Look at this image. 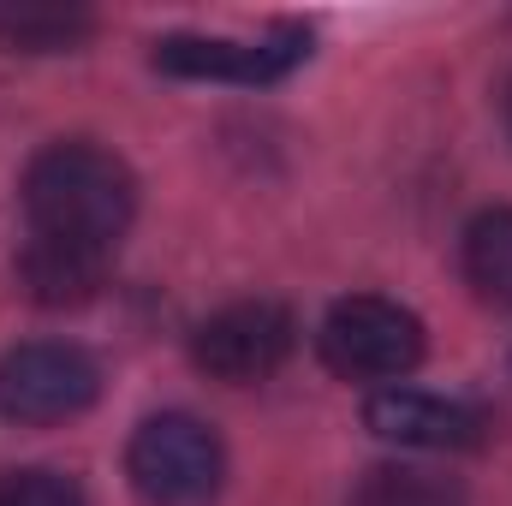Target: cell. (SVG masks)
<instances>
[{
    "label": "cell",
    "mask_w": 512,
    "mask_h": 506,
    "mask_svg": "<svg viewBox=\"0 0 512 506\" xmlns=\"http://www.w3.org/2000/svg\"><path fill=\"white\" fill-rule=\"evenodd\" d=\"M316 352L340 381H387L393 387L399 376H411L423 364V322L393 298L358 292L322 316Z\"/></svg>",
    "instance_id": "cell-3"
},
{
    "label": "cell",
    "mask_w": 512,
    "mask_h": 506,
    "mask_svg": "<svg viewBox=\"0 0 512 506\" xmlns=\"http://www.w3.org/2000/svg\"><path fill=\"white\" fill-rule=\"evenodd\" d=\"M18 197H24L30 239L108 256V262H114L120 239H126L131 215H137V179H131V167L114 149L90 143V137L48 143L24 167V191Z\"/></svg>",
    "instance_id": "cell-1"
},
{
    "label": "cell",
    "mask_w": 512,
    "mask_h": 506,
    "mask_svg": "<svg viewBox=\"0 0 512 506\" xmlns=\"http://www.w3.org/2000/svg\"><path fill=\"white\" fill-rule=\"evenodd\" d=\"M126 477L149 506H203L227 477V447L203 417L161 411L137 423L126 447Z\"/></svg>",
    "instance_id": "cell-2"
},
{
    "label": "cell",
    "mask_w": 512,
    "mask_h": 506,
    "mask_svg": "<svg viewBox=\"0 0 512 506\" xmlns=\"http://www.w3.org/2000/svg\"><path fill=\"white\" fill-rule=\"evenodd\" d=\"M465 280L477 286L483 304L512 310V209H483L465 227Z\"/></svg>",
    "instance_id": "cell-9"
},
{
    "label": "cell",
    "mask_w": 512,
    "mask_h": 506,
    "mask_svg": "<svg viewBox=\"0 0 512 506\" xmlns=\"http://www.w3.org/2000/svg\"><path fill=\"white\" fill-rule=\"evenodd\" d=\"M90 30H96V18L90 12H66V6H18V12H0V42L12 54H60V48H78Z\"/></svg>",
    "instance_id": "cell-11"
},
{
    "label": "cell",
    "mask_w": 512,
    "mask_h": 506,
    "mask_svg": "<svg viewBox=\"0 0 512 506\" xmlns=\"http://www.w3.org/2000/svg\"><path fill=\"white\" fill-rule=\"evenodd\" d=\"M364 423L393 441V447H411V453H459V447H477L489 417L465 399H447V393H423V387H382L370 393L364 405Z\"/></svg>",
    "instance_id": "cell-7"
},
{
    "label": "cell",
    "mask_w": 512,
    "mask_h": 506,
    "mask_svg": "<svg viewBox=\"0 0 512 506\" xmlns=\"http://www.w3.org/2000/svg\"><path fill=\"white\" fill-rule=\"evenodd\" d=\"M108 280V256L90 251H66V245H42V239H24L18 251V286L48 304V310H66V304H90Z\"/></svg>",
    "instance_id": "cell-8"
},
{
    "label": "cell",
    "mask_w": 512,
    "mask_h": 506,
    "mask_svg": "<svg viewBox=\"0 0 512 506\" xmlns=\"http://www.w3.org/2000/svg\"><path fill=\"white\" fill-rule=\"evenodd\" d=\"M0 506H90L78 477L48 471V465H24V471H0Z\"/></svg>",
    "instance_id": "cell-12"
},
{
    "label": "cell",
    "mask_w": 512,
    "mask_h": 506,
    "mask_svg": "<svg viewBox=\"0 0 512 506\" xmlns=\"http://www.w3.org/2000/svg\"><path fill=\"white\" fill-rule=\"evenodd\" d=\"M102 399V364L72 340H30L0 358V411L12 423H66Z\"/></svg>",
    "instance_id": "cell-5"
},
{
    "label": "cell",
    "mask_w": 512,
    "mask_h": 506,
    "mask_svg": "<svg viewBox=\"0 0 512 506\" xmlns=\"http://www.w3.org/2000/svg\"><path fill=\"white\" fill-rule=\"evenodd\" d=\"M501 120H507V137H512V78L501 84Z\"/></svg>",
    "instance_id": "cell-13"
},
{
    "label": "cell",
    "mask_w": 512,
    "mask_h": 506,
    "mask_svg": "<svg viewBox=\"0 0 512 506\" xmlns=\"http://www.w3.org/2000/svg\"><path fill=\"white\" fill-rule=\"evenodd\" d=\"M298 346V322L286 304L274 298H239V304H221L215 316L197 322L191 334V364L209 381H227V387H251L268 381Z\"/></svg>",
    "instance_id": "cell-4"
},
{
    "label": "cell",
    "mask_w": 512,
    "mask_h": 506,
    "mask_svg": "<svg viewBox=\"0 0 512 506\" xmlns=\"http://www.w3.org/2000/svg\"><path fill=\"white\" fill-rule=\"evenodd\" d=\"M352 506H465V489L429 465H376L352 489Z\"/></svg>",
    "instance_id": "cell-10"
},
{
    "label": "cell",
    "mask_w": 512,
    "mask_h": 506,
    "mask_svg": "<svg viewBox=\"0 0 512 506\" xmlns=\"http://www.w3.org/2000/svg\"><path fill=\"white\" fill-rule=\"evenodd\" d=\"M155 72L167 78H203V84H280L310 60V30L304 24H274L262 36H161L155 42Z\"/></svg>",
    "instance_id": "cell-6"
}]
</instances>
